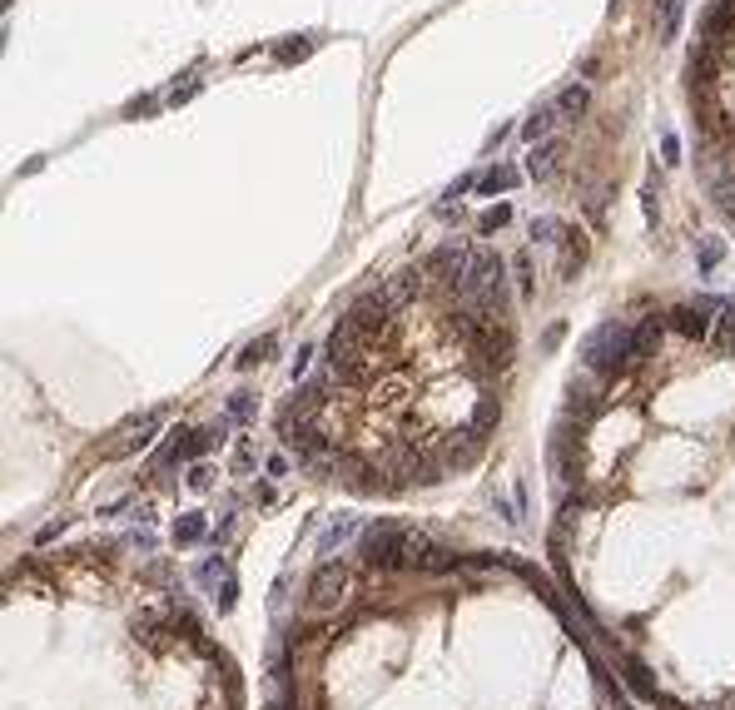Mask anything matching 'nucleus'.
Segmentation results:
<instances>
[{
	"instance_id": "30",
	"label": "nucleus",
	"mask_w": 735,
	"mask_h": 710,
	"mask_svg": "<svg viewBox=\"0 0 735 710\" xmlns=\"http://www.w3.org/2000/svg\"><path fill=\"white\" fill-rule=\"evenodd\" d=\"M661 164H681V140H676V130H661Z\"/></svg>"
},
{
	"instance_id": "28",
	"label": "nucleus",
	"mask_w": 735,
	"mask_h": 710,
	"mask_svg": "<svg viewBox=\"0 0 735 710\" xmlns=\"http://www.w3.org/2000/svg\"><path fill=\"white\" fill-rule=\"evenodd\" d=\"M289 467H294L289 452H269V457H264V477H289Z\"/></svg>"
},
{
	"instance_id": "29",
	"label": "nucleus",
	"mask_w": 735,
	"mask_h": 710,
	"mask_svg": "<svg viewBox=\"0 0 735 710\" xmlns=\"http://www.w3.org/2000/svg\"><path fill=\"white\" fill-rule=\"evenodd\" d=\"M214 601H219V611H234V606H239V576H229V581L214 591Z\"/></svg>"
},
{
	"instance_id": "23",
	"label": "nucleus",
	"mask_w": 735,
	"mask_h": 710,
	"mask_svg": "<svg viewBox=\"0 0 735 710\" xmlns=\"http://www.w3.org/2000/svg\"><path fill=\"white\" fill-rule=\"evenodd\" d=\"M313 45H318L313 35H289V40L279 45V60H284V65H294V60H308V55H313Z\"/></svg>"
},
{
	"instance_id": "37",
	"label": "nucleus",
	"mask_w": 735,
	"mask_h": 710,
	"mask_svg": "<svg viewBox=\"0 0 735 710\" xmlns=\"http://www.w3.org/2000/svg\"><path fill=\"white\" fill-rule=\"evenodd\" d=\"M557 343H562V323H552V328H547V338H542V348H557Z\"/></svg>"
},
{
	"instance_id": "20",
	"label": "nucleus",
	"mask_w": 735,
	"mask_h": 710,
	"mask_svg": "<svg viewBox=\"0 0 735 710\" xmlns=\"http://www.w3.org/2000/svg\"><path fill=\"white\" fill-rule=\"evenodd\" d=\"M224 418H229V423H254V418H259V403H254V393H244V388H239V393H229V403H224Z\"/></svg>"
},
{
	"instance_id": "24",
	"label": "nucleus",
	"mask_w": 735,
	"mask_h": 710,
	"mask_svg": "<svg viewBox=\"0 0 735 710\" xmlns=\"http://www.w3.org/2000/svg\"><path fill=\"white\" fill-rule=\"evenodd\" d=\"M656 15H661V35L676 40V30H681V0H656Z\"/></svg>"
},
{
	"instance_id": "6",
	"label": "nucleus",
	"mask_w": 735,
	"mask_h": 710,
	"mask_svg": "<svg viewBox=\"0 0 735 710\" xmlns=\"http://www.w3.org/2000/svg\"><path fill=\"white\" fill-rule=\"evenodd\" d=\"M174 636H179L174 606H169V611L149 606V611H140V616H135V641H140V646H149V651H164V646H169Z\"/></svg>"
},
{
	"instance_id": "2",
	"label": "nucleus",
	"mask_w": 735,
	"mask_h": 710,
	"mask_svg": "<svg viewBox=\"0 0 735 710\" xmlns=\"http://www.w3.org/2000/svg\"><path fill=\"white\" fill-rule=\"evenodd\" d=\"M408 542H413V527L393 517H368L358 537V562L363 571H408Z\"/></svg>"
},
{
	"instance_id": "7",
	"label": "nucleus",
	"mask_w": 735,
	"mask_h": 710,
	"mask_svg": "<svg viewBox=\"0 0 735 710\" xmlns=\"http://www.w3.org/2000/svg\"><path fill=\"white\" fill-rule=\"evenodd\" d=\"M701 45H721L726 50V40H735V0H711L706 10H701Z\"/></svg>"
},
{
	"instance_id": "34",
	"label": "nucleus",
	"mask_w": 735,
	"mask_h": 710,
	"mask_svg": "<svg viewBox=\"0 0 735 710\" xmlns=\"http://www.w3.org/2000/svg\"><path fill=\"white\" fill-rule=\"evenodd\" d=\"M234 467H239V472L254 467V442H239V447H234Z\"/></svg>"
},
{
	"instance_id": "12",
	"label": "nucleus",
	"mask_w": 735,
	"mask_h": 710,
	"mask_svg": "<svg viewBox=\"0 0 735 710\" xmlns=\"http://www.w3.org/2000/svg\"><path fill=\"white\" fill-rule=\"evenodd\" d=\"M557 125H562V110H557V100H547V105H537V110L522 120V140H532V144L552 140Z\"/></svg>"
},
{
	"instance_id": "15",
	"label": "nucleus",
	"mask_w": 735,
	"mask_h": 710,
	"mask_svg": "<svg viewBox=\"0 0 735 710\" xmlns=\"http://www.w3.org/2000/svg\"><path fill=\"white\" fill-rule=\"evenodd\" d=\"M522 184V169L517 164H492L487 174H477V189L482 194H507V189H517Z\"/></svg>"
},
{
	"instance_id": "16",
	"label": "nucleus",
	"mask_w": 735,
	"mask_h": 710,
	"mask_svg": "<svg viewBox=\"0 0 735 710\" xmlns=\"http://www.w3.org/2000/svg\"><path fill=\"white\" fill-rule=\"evenodd\" d=\"M721 259H726V239H716V234L696 239V274H701V279H711V274L721 269Z\"/></svg>"
},
{
	"instance_id": "26",
	"label": "nucleus",
	"mask_w": 735,
	"mask_h": 710,
	"mask_svg": "<svg viewBox=\"0 0 735 710\" xmlns=\"http://www.w3.org/2000/svg\"><path fill=\"white\" fill-rule=\"evenodd\" d=\"M184 482H189V492H209L214 487V467L209 462H189V477Z\"/></svg>"
},
{
	"instance_id": "8",
	"label": "nucleus",
	"mask_w": 735,
	"mask_h": 710,
	"mask_svg": "<svg viewBox=\"0 0 735 710\" xmlns=\"http://www.w3.org/2000/svg\"><path fill=\"white\" fill-rule=\"evenodd\" d=\"M363 517H353V512H343V517H328V527L318 532V557L323 562H333V552H343L353 537H363Z\"/></svg>"
},
{
	"instance_id": "13",
	"label": "nucleus",
	"mask_w": 735,
	"mask_h": 710,
	"mask_svg": "<svg viewBox=\"0 0 735 710\" xmlns=\"http://www.w3.org/2000/svg\"><path fill=\"white\" fill-rule=\"evenodd\" d=\"M557 169H562V140H542L537 149H532V159H527V179L547 184Z\"/></svg>"
},
{
	"instance_id": "10",
	"label": "nucleus",
	"mask_w": 735,
	"mask_h": 710,
	"mask_svg": "<svg viewBox=\"0 0 735 710\" xmlns=\"http://www.w3.org/2000/svg\"><path fill=\"white\" fill-rule=\"evenodd\" d=\"M661 318L651 313V318H641V323H631V358H636V368L646 363V358H656V348H661Z\"/></svg>"
},
{
	"instance_id": "33",
	"label": "nucleus",
	"mask_w": 735,
	"mask_h": 710,
	"mask_svg": "<svg viewBox=\"0 0 735 710\" xmlns=\"http://www.w3.org/2000/svg\"><path fill=\"white\" fill-rule=\"evenodd\" d=\"M65 527H70V517H60V522H45V527L35 532V547H45V542H55V537H60Z\"/></svg>"
},
{
	"instance_id": "3",
	"label": "nucleus",
	"mask_w": 735,
	"mask_h": 710,
	"mask_svg": "<svg viewBox=\"0 0 735 710\" xmlns=\"http://www.w3.org/2000/svg\"><path fill=\"white\" fill-rule=\"evenodd\" d=\"M467 254H472V244H462V239H447V244H438V249H428L423 254V279L428 284H442L452 288L457 279H462V269H467Z\"/></svg>"
},
{
	"instance_id": "35",
	"label": "nucleus",
	"mask_w": 735,
	"mask_h": 710,
	"mask_svg": "<svg viewBox=\"0 0 735 710\" xmlns=\"http://www.w3.org/2000/svg\"><path fill=\"white\" fill-rule=\"evenodd\" d=\"M130 542H135V547H140V552H154V532H135V537H130Z\"/></svg>"
},
{
	"instance_id": "18",
	"label": "nucleus",
	"mask_w": 735,
	"mask_h": 710,
	"mask_svg": "<svg viewBox=\"0 0 735 710\" xmlns=\"http://www.w3.org/2000/svg\"><path fill=\"white\" fill-rule=\"evenodd\" d=\"M274 353H279V338H274V333H264V338L244 343V353H239V368H264Z\"/></svg>"
},
{
	"instance_id": "25",
	"label": "nucleus",
	"mask_w": 735,
	"mask_h": 710,
	"mask_svg": "<svg viewBox=\"0 0 735 710\" xmlns=\"http://www.w3.org/2000/svg\"><path fill=\"white\" fill-rule=\"evenodd\" d=\"M562 234H567V229H562V224H557L552 214L532 219V239H537V244H562Z\"/></svg>"
},
{
	"instance_id": "19",
	"label": "nucleus",
	"mask_w": 735,
	"mask_h": 710,
	"mask_svg": "<svg viewBox=\"0 0 735 710\" xmlns=\"http://www.w3.org/2000/svg\"><path fill=\"white\" fill-rule=\"evenodd\" d=\"M582 264H587V239L567 229V234H562V274H577Z\"/></svg>"
},
{
	"instance_id": "17",
	"label": "nucleus",
	"mask_w": 735,
	"mask_h": 710,
	"mask_svg": "<svg viewBox=\"0 0 735 710\" xmlns=\"http://www.w3.org/2000/svg\"><path fill=\"white\" fill-rule=\"evenodd\" d=\"M587 105H591L587 80H572V85L557 95V110H562V120H582V115H587Z\"/></svg>"
},
{
	"instance_id": "36",
	"label": "nucleus",
	"mask_w": 735,
	"mask_h": 710,
	"mask_svg": "<svg viewBox=\"0 0 735 710\" xmlns=\"http://www.w3.org/2000/svg\"><path fill=\"white\" fill-rule=\"evenodd\" d=\"M140 115H154V100H135L130 105V120H140Z\"/></svg>"
},
{
	"instance_id": "11",
	"label": "nucleus",
	"mask_w": 735,
	"mask_h": 710,
	"mask_svg": "<svg viewBox=\"0 0 735 710\" xmlns=\"http://www.w3.org/2000/svg\"><path fill=\"white\" fill-rule=\"evenodd\" d=\"M209 532H214V527H209L204 512H179L174 527H169V542H174V547H199V542H209Z\"/></svg>"
},
{
	"instance_id": "5",
	"label": "nucleus",
	"mask_w": 735,
	"mask_h": 710,
	"mask_svg": "<svg viewBox=\"0 0 735 710\" xmlns=\"http://www.w3.org/2000/svg\"><path fill=\"white\" fill-rule=\"evenodd\" d=\"M343 586H348V571H343V562H318V567L308 571V606H313V611L338 606Z\"/></svg>"
},
{
	"instance_id": "32",
	"label": "nucleus",
	"mask_w": 735,
	"mask_h": 710,
	"mask_svg": "<svg viewBox=\"0 0 735 710\" xmlns=\"http://www.w3.org/2000/svg\"><path fill=\"white\" fill-rule=\"evenodd\" d=\"M194 95H199V80H189V85H174V90H169V105L179 110V105H189Z\"/></svg>"
},
{
	"instance_id": "1",
	"label": "nucleus",
	"mask_w": 735,
	"mask_h": 710,
	"mask_svg": "<svg viewBox=\"0 0 735 710\" xmlns=\"http://www.w3.org/2000/svg\"><path fill=\"white\" fill-rule=\"evenodd\" d=\"M582 368L591 378H621L636 368L631 358V323L626 318H606L582 338Z\"/></svg>"
},
{
	"instance_id": "31",
	"label": "nucleus",
	"mask_w": 735,
	"mask_h": 710,
	"mask_svg": "<svg viewBox=\"0 0 735 710\" xmlns=\"http://www.w3.org/2000/svg\"><path fill=\"white\" fill-rule=\"evenodd\" d=\"M512 269H517V288H522V293H532V254H517V259H512Z\"/></svg>"
},
{
	"instance_id": "21",
	"label": "nucleus",
	"mask_w": 735,
	"mask_h": 710,
	"mask_svg": "<svg viewBox=\"0 0 735 710\" xmlns=\"http://www.w3.org/2000/svg\"><path fill=\"white\" fill-rule=\"evenodd\" d=\"M507 224H512V204H492V209L477 214V234H482V239H492V234L507 229Z\"/></svg>"
},
{
	"instance_id": "9",
	"label": "nucleus",
	"mask_w": 735,
	"mask_h": 710,
	"mask_svg": "<svg viewBox=\"0 0 735 710\" xmlns=\"http://www.w3.org/2000/svg\"><path fill=\"white\" fill-rule=\"evenodd\" d=\"M671 328L681 333V338H691V343H701V338H711V308L696 298V303H681V308H671Z\"/></svg>"
},
{
	"instance_id": "27",
	"label": "nucleus",
	"mask_w": 735,
	"mask_h": 710,
	"mask_svg": "<svg viewBox=\"0 0 735 710\" xmlns=\"http://www.w3.org/2000/svg\"><path fill=\"white\" fill-rule=\"evenodd\" d=\"M313 358H318V348L313 343H298V358L289 363V373H294V383H303L308 378V368H313Z\"/></svg>"
},
{
	"instance_id": "14",
	"label": "nucleus",
	"mask_w": 735,
	"mask_h": 710,
	"mask_svg": "<svg viewBox=\"0 0 735 710\" xmlns=\"http://www.w3.org/2000/svg\"><path fill=\"white\" fill-rule=\"evenodd\" d=\"M159 427H164V413H145L140 423L130 427V437H125V442L115 447V457H130V452H145L149 442H154V432H159Z\"/></svg>"
},
{
	"instance_id": "4",
	"label": "nucleus",
	"mask_w": 735,
	"mask_h": 710,
	"mask_svg": "<svg viewBox=\"0 0 735 710\" xmlns=\"http://www.w3.org/2000/svg\"><path fill=\"white\" fill-rule=\"evenodd\" d=\"M616 666H621V681L641 696V701H651V706H666V710H681V701H671L666 691H661V681L651 676V666L641 661V656H631V651H616Z\"/></svg>"
},
{
	"instance_id": "22",
	"label": "nucleus",
	"mask_w": 735,
	"mask_h": 710,
	"mask_svg": "<svg viewBox=\"0 0 735 710\" xmlns=\"http://www.w3.org/2000/svg\"><path fill=\"white\" fill-rule=\"evenodd\" d=\"M194 576H199V581H204V586H209V591H219V586H224V581H229V576H234V571H229V562H224V557H204V562H199V571H194Z\"/></svg>"
}]
</instances>
